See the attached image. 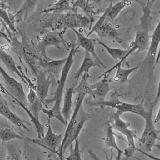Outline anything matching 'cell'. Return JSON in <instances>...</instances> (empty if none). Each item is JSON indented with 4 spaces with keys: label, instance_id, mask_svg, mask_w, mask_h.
Masks as SVG:
<instances>
[{
    "label": "cell",
    "instance_id": "obj_1",
    "mask_svg": "<svg viewBox=\"0 0 160 160\" xmlns=\"http://www.w3.org/2000/svg\"><path fill=\"white\" fill-rule=\"evenodd\" d=\"M92 21L86 14L68 12L60 14L46 13L41 19L42 32L68 29L87 28L91 30Z\"/></svg>",
    "mask_w": 160,
    "mask_h": 160
},
{
    "label": "cell",
    "instance_id": "obj_2",
    "mask_svg": "<svg viewBox=\"0 0 160 160\" xmlns=\"http://www.w3.org/2000/svg\"><path fill=\"white\" fill-rule=\"evenodd\" d=\"M78 48L79 46H77L75 42H72V44H71L69 53L68 56V59L61 71L60 78L58 83L57 88L53 94L54 96L52 98L46 99L44 101V105H45L46 107L49 104L54 102V105L51 108V109H42L44 113H45L49 119L56 118L66 126H67V123L65 121L63 116L62 115L61 104L62 102V96L64 92V86L66 82V79L68 74L70 71V69L74 62V56L76 52L78 51Z\"/></svg>",
    "mask_w": 160,
    "mask_h": 160
},
{
    "label": "cell",
    "instance_id": "obj_3",
    "mask_svg": "<svg viewBox=\"0 0 160 160\" xmlns=\"http://www.w3.org/2000/svg\"><path fill=\"white\" fill-rule=\"evenodd\" d=\"M153 4L152 0H149L146 5L142 6V15L140 18V22L134 27L135 39L131 43L130 49H128V52L124 58L122 62L134 53L136 54L143 51H148L151 38L149 32L152 29L151 8Z\"/></svg>",
    "mask_w": 160,
    "mask_h": 160
},
{
    "label": "cell",
    "instance_id": "obj_4",
    "mask_svg": "<svg viewBox=\"0 0 160 160\" xmlns=\"http://www.w3.org/2000/svg\"><path fill=\"white\" fill-rule=\"evenodd\" d=\"M121 95H119L116 91H114L111 92L110 99L109 100L98 101L94 99L92 97L89 96L86 98H85L84 101L85 104L90 106H97L101 108H104L105 107L115 108L116 111L119 112L121 114L124 112H131L139 115L142 118L145 116L147 109L141 103L134 104L123 102L119 99V97Z\"/></svg>",
    "mask_w": 160,
    "mask_h": 160
},
{
    "label": "cell",
    "instance_id": "obj_5",
    "mask_svg": "<svg viewBox=\"0 0 160 160\" xmlns=\"http://www.w3.org/2000/svg\"><path fill=\"white\" fill-rule=\"evenodd\" d=\"M66 31V29L60 31H47L40 36L36 44V49L40 54L41 59H49L47 56L46 50L50 46H54L57 49H60L61 44H62L67 49L69 48L68 43L64 38Z\"/></svg>",
    "mask_w": 160,
    "mask_h": 160
},
{
    "label": "cell",
    "instance_id": "obj_6",
    "mask_svg": "<svg viewBox=\"0 0 160 160\" xmlns=\"http://www.w3.org/2000/svg\"><path fill=\"white\" fill-rule=\"evenodd\" d=\"M154 106L151 104L150 107L146 111L145 116L143 117L145 121L144 129L139 139V141L144 145V148L149 152L151 149L154 147L156 141L160 139L159 134L160 130L156 129L154 126V122L152 120V110Z\"/></svg>",
    "mask_w": 160,
    "mask_h": 160
},
{
    "label": "cell",
    "instance_id": "obj_7",
    "mask_svg": "<svg viewBox=\"0 0 160 160\" xmlns=\"http://www.w3.org/2000/svg\"><path fill=\"white\" fill-rule=\"evenodd\" d=\"M29 68L36 79L35 91L38 96L44 104V101L48 96L49 87L54 81V76L42 68L34 64H31Z\"/></svg>",
    "mask_w": 160,
    "mask_h": 160
},
{
    "label": "cell",
    "instance_id": "obj_8",
    "mask_svg": "<svg viewBox=\"0 0 160 160\" xmlns=\"http://www.w3.org/2000/svg\"><path fill=\"white\" fill-rule=\"evenodd\" d=\"M121 114L117 111H116L112 114V122L111 124V126L114 130L118 131V132H121L122 134L126 136L128 144V150H127L125 155L128 158L130 156V151H132V152L133 153V152L137 149L135 146L134 140L136 135L134 131L129 129L130 123L122 120L121 118Z\"/></svg>",
    "mask_w": 160,
    "mask_h": 160
},
{
    "label": "cell",
    "instance_id": "obj_9",
    "mask_svg": "<svg viewBox=\"0 0 160 160\" xmlns=\"http://www.w3.org/2000/svg\"><path fill=\"white\" fill-rule=\"evenodd\" d=\"M0 74L2 76L7 93L12 98H16L23 104L26 101V95L21 82L11 76L0 65Z\"/></svg>",
    "mask_w": 160,
    "mask_h": 160
},
{
    "label": "cell",
    "instance_id": "obj_10",
    "mask_svg": "<svg viewBox=\"0 0 160 160\" xmlns=\"http://www.w3.org/2000/svg\"><path fill=\"white\" fill-rule=\"evenodd\" d=\"M90 118H91V114L86 112L83 107L81 106L73 122V124L71 128L68 136L63 146V149H62L63 155L66 150L69 148V146L71 144H72V142L75 141L76 139H78V137L80 132L81 131L82 129L83 128L85 122Z\"/></svg>",
    "mask_w": 160,
    "mask_h": 160
},
{
    "label": "cell",
    "instance_id": "obj_11",
    "mask_svg": "<svg viewBox=\"0 0 160 160\" xmlns=\"http://www.w3.org/2000/svg\"><path fill=\"white\" fill-rule=\"evenodd\" d=\"M47 125V132L44 136L41 138H37L34 139H31L33 142L42 146L53 152H56L58 148H59L62 138L64 136V133H61L59 134H55L51 128L50 119L49 118Z\"/></svg>",
    "mask_w": 160,
    "mask_h": 160
},
{
    "label": "cell",
    "instance_id": "obj_12",
    "mask_svg": "<svg viewBox=\"0 0 160 160\" xmlns=\"http://www.w3.org/2000/svg\"><path fill=\"white\" fill-rule=\"evenodd\" d=\"M68 59V56L60 59H40L37 61L32 62L31 64H34L39 67L42 68L48 71V72L59 76L61 75L62 68Z\"/></svg>",
    "mask_w": 160,
    "mask_h": 160
},
{
    "label": "cell",
    "instance_id": "obj_13",
    "mask_svg": "<svg viewBox=\"0 0 160 160\" xmlns=\"http://www.w3.org/2000/svg\"><path fill=\"white\" fill-rule=\"evenodd\" d=\"M159 44H160V19L156 28L153 31V32L151 38L149 48L148 51L147 56L144 59V62L148 63L150 66H152L154 69L155 67L153 63L154 62V59L156 56V52Z\"/></svg>",
    "mask_w": 160,
    "mask_h": 160
},
{
    "label": "cell",
    "instance_id": "obj_14",
    "mask_svg": "<svg viewBox=\"0 0 160 160\" xmlns=\"http://www.w3.org/2000/svg\"><path fill=\"white\" fill-rule=\"evenodd\" d=\"M113 24L106 21L95 32L100 38L109 39L118 44H122L123 40L118 31L114 28Z\"/></svg>",
    "mask_w": 160,
    "mask_h": 160
},
{
    "label": "cell",
    "instance_id": "obj_15",
    "mask_svg": "<svg viewBox=\"0 0 160 160\" xmlns=\"http://www.w3.org/2000/svg\"><path fill=\"white\" fill-rule=\"evenodd\" d=\"M72 30L73 31L77 38L76 42H75L76 45L77 46L81 47L84 49V51L89 52L98 61L102 62L95 51V46L97 43L96 39H89L87 36H84L76 29H72Z\"/></svg>",
    "mask_w": 160,
    "mask_h": 160
},
{
    "label": "cell",
    "instance_id": "obj_16",
    "mask_svg": "<svg viewBox=\"0 0 160 160\" xmlns=\"http://www.w3.org/2000/svg\"><path fill=\"white\" fill-rule=\"evenodd\" d=\"M110 81L108 80L106 78L104 77V79L91 84V96L94 99L98 101H103L111 89V87L109 84Z\"/></svg>",
    "mask_w": 160,
    "mask_h": 160
},
{
    "label": "cell",
    "instance_id": "obj_17",
    "mask_svg": "<svg viewBox=\"0 0 160 160\" xmlns=\"http://www.w3.org/2000/svg\"><path fill=\"white\" fill-rule=\"evenodd\" d=\"M98 66L99 68H106V66L103 63V62H100L94 58L89 52L84 51V57L82 62L76 72L74 75V78L76 81L79 79L80 76H81L85 72H89V70L92 68Z\"/></svg>",
    "mask_w": 160,
    "mask_h": 160
},
{
    "label": "cell",
    "instance_id": "obj_18",
    "mask_svg": "<svg viewBox=\"0 0 160 160\" xmlns=\"http://www.w3.org/2000/svg\"><path fill=\"white\" fill-rule=\"evenodd\" d=\"M97 43L101 46H102L106 51L107 52L109 53V54L114 59V60H119V61L116 64L114 65L112 68H111L110 69L108 70L107 71L104 72L102 76H104L105 78H106V76H108V74L114 69L116 68V67H118V66H121L122 62V60L124 59V58L126 56V55L127 54L128 52V49H121L119 48H111L109 46H108L107 44H106L104 42H103L102 41H101L99 39H96Z\"/></svg>",
    "mask_w": 160,
    "mask_h": 160
},
{
    "label": "cell",
    "instance_id": "obj_19",
    "mask_svg": "<svg viewBox=\"0 0 160 160\" xmlns=\"http://www.w3.org/2000/svg\"><path fill=\"white\" fill-rule=\"evenodd\" d=\"M75 87H76V84H73L72 86L66 88L64 90L63 106L61 109V113L67 124H68V121H69L72 113V95L74 93V91Z\"/></svg>",
    "mask_w": 160,
    "mask_h": 160
},
{
    "label": "cell",
    "instance_id": "obj_20",
    "mask_svg": "<svg viewBox=\"0 0 160 160\" xmlns=\"http://www.w3.org/2000/svg\"><path fill=\"white\" fill-rule=\"evenodd\" d=\"M68 12H76V9L71 6L70 0H58L49 8L45 9L42 12L60 14Z\"/></svg>",
    "mask_w": 160,
    "mask_h": 160
},
{
    "label": "cell",
    "instance_id": "obj_21",
    "mask_svg": "<svg viewBox=\"0 0 160 160\" xmlns=\"http://www.w3.org/2000/svg\"><path fill=\"white\" fill-rule=\"evenodd\" d=\"M0 60L2 62V63L5 65L6 68L9 70V72L11 73L16 74L19 78L26 84H28L27 81L22 76V72L21 71V69H19L17 67L13 58L9 55L8 52L4 51L2 48L0 47Z\"/></svg>",
    "mask_w": 160,
    "mask_h": 160
},
{
    "label": "cell",
    "instance_id": "obj_22",
    "mask_svg": "<svg viewBox=\"0 0 160 160\" xmlns=\"http://www.w3.org/2000/svg\"><path fill=\"white\" fill-rule=\"evenodd\" d=\"M28 87L29 90L28 94L26 96V98L30 103L29 109L37 118H39V114L40 111H42V109H44V104L38 96L35 89L31 86Z\"/></svg>",
    "mask_w": 160,
    "mask_h": 160
},
{
    "label": "cell",
    "instance_id": "obj_23",
    "mask_svg": "<svg viewBox=\"0 0 160 160\" xmlns=\"http://www.w3.org/2000/svg\"><path fill=\"white\" fill-rule=\"evenodd\" d=\"M16 102H17V104L22 108V109L27 113V114L28 115L31 121L32 122V124H34V128L36 129V132H37V134H38V138L39 139H41L44 136V125H42L39 120V118H37L32 113V112L31 111V110L28 108L26 105L23 103H22L21 102H20L19 101H18V99L16 98H13Z\"/></svg>",
    "mask_w": 160,
    "mask_h": 160
},
{
    "label": "cell",
    "instance_id": "obj_24",
    "mask_svg": "<svg viewBox=\"0 0 160 160\" xmlns=\"http://www.w3.org/2000/svg\"><path fill=\"white\" fill-rule=\"evenodd\" d=\"M131 4V0H121L115 4L111 6V9L107 15L106 21L114 24L115 19L119 15V14L127 6Z\"/></svg>",
    "mask_w": 160,
    "mask_h": 160
},
{
    "label": "cell",
    "instance_id": "obj_25",
    "mask_svg": "<svg viewBox=\"0 0 160 160\" xmlns=\"http://www.w3.org/2000/svg\"><path fill=\"white\" fill-rule=\"evenodd\" d=\"M104 143L107 147L116 150L118 152V154L121 155V154L122 153V151L119 148V147L117 144L114 132V129L111 124H108V126L106 128V134L104 137Z\"/></svg>",
    "mask_w": 160,
    "mask_h": 160
},
{
    "label": "cell",
    "instance_id": "obj_26",
    "mask_svg": "<svg viewBox=\"0 0 160 160\" xmlns=\"http://www.w3.org/2000/svg\"><path fill=\"white\" fill-rule=\"evenodd\" d=\"M140 63L137 64L136 66L129 68V69H124L121 67V66H118L116 67V72L115 76L113 78V80L116 82H120L121 83H125L128 81L129 76L135 70H137L140 66Z\"/></svg>",
    "mask_w": 160,
    "mask_h": 160
},
{
    "label": "cell",
    "instance_id": "obj_27",
    "mask_svg": "<svg viewBox=\"0 0 160 160\" xmlns=\"http://www.w3.org/2000/svg\"><path fill=\"white\" fill-rule=\"evenodd\" d=\"M14 139L24 140V137L18 134L12 128L9 127H4L0 129V139L2 142H8Z\"/></svg>",
    "mask_w": 160,
    "mask_h": 160
},
{
    "label": "cell",
    "instance_id": "obj_28",
    "mask_svg": "<svg viewBox=\"0 0 160 160\" xmlns=\"http://www.w3.org/2000/svg\"><path fill=\"white\" fill-rule=\"evenodd\" d=\"M72 7L76 9H77L78 8H81L83 10L85 14L89 16L93 21L92 16L94 12L89 6V0H76L72 4Z\"/></svg>",
    "mask_w": 160,
    "mask_h": 160
},
{
    "label": "cell",
    "instance_id": "obj_29",
    "mask_svg": "<svg viewBox=\"0 0 160 160\" xmlns=\"http://www.w3.org/2000/svg\"><path fill=\"white\" fill-rule=\"evenodd\" d=\"M68 148L69 149V154L66 158V160H82L78 139L75 140L74 147H72V144H71Z\"/></svg>",
    "mask_w": 160,
    "mask_h": 160
},
{
    "label": "cell",
    "instance_id": "obj_30",
    "mask_svg": "<svg viewBox=\"0 0 160 160\" xmlns=\"http://www.w3.org/2000/svg\"><path fill=\"white\" fill-rule=\"evenodd\" d=\"M112 4V1L111 2L110 4L109 5V6L105 9V11L104 12V13L102 14V15L99 18V19L98 20V21L94 24V25L92 26V28L91 29V30L89 31V32H88V35H87V37L88 38L92 33L93 32H95L106 21V18H107V15L111 9V7Z\"/></svg>",
    "mask_w": 160,
    "mask_h": 160
},
{
    "label": "cell",
    "instance_id": "obj_31",
    "mask_svg": "<svg viewBox=\"0 0 160 160\" xmlns=\"http://www.w3.org/2000/svg\"><path fill=\"white\" fill-rule=\"evenodd\" d=\"M8 149L9 160H22L21 153L17 148L11 145Z\"/></svg>",
    "mask_w": 160,
    "mask_h": 160
},
{
    "label": "cell",
    "instance_id": "obj_32",
    "mask_svg": "<svg viewBox=\"0 0 160 160\" xmlns=\"http://www.w3.org/2000/svg\"><path fill=\"white\" fill-rule=\"evenodd\" d=\"M37 0H25L24 2L23 3L21 8L19 9V10L16 13L14 16H17L21 12L26 11V13H28V12L33 8L34 6L35 5Z\"/></svg>",
    "mask_w": 160,
    "mask_h": 160
},
{
    "label": "cell",
    "instance_id": "obj_33",
    "mask_svg": "<svg viewBox=\"0 0 160 160\" xmlns=\"http://www.w3.org/2000/svg\"><path fill=\"white\" fill-rule=\"evenodd\" d=\"M159 64V67H160V48H159V51L158 52V54L157 55V58L155 59V63H154V67H156V65ZM160 100V76H159V83H158V89H157V93H156V96L155 97V99L154 100V101H152L151 104L152 105H153L154 106H155L157 103L158 102V101Z\"/></svg>",
    "mask_w": 160,
    "mask_h": 160
},
{
    "label": "cell",
    "instance_id": "obj_34",
    "mask_svg": "<svg viewBox=\"0 0 160 160\" xmlns=\"http://www.w3.org/2000/svg\"><path fill=\"white\" fill-rule=\"evenodd\" d=\"M154 147H156L157 148H158V149L160 150V145H159V144H155V145H154ZM136 150L138 151L139 152H140L141 153H142V154L148 157L149 158L151 159L152 160H160V158H158V157L154 156H153V155H151V154H149V153L147 152H145V151H142V150L139 149H136Z\"/></svg>",
    "mask_w": 160,
    "mask_h": 160
},
{
    "label": "cell",
    "instance_id": "obj_35",
    "mask_svg": "<svg viewBox=\"0 0 160 160\" xmlns=\"http://www.w3.org/2000/svg\"><path fill=\"white\" fill-rule=\"evenodd\" d=\"M154 124L160 121V106H159V109L158 111V112H157V114L154 118V120L153 121Z\"/></svg>",
    "mask_w": 160,
    "mask_h": 160
},
{
    "label": "cell",
    "instance_id": "obj_36",
    "mask_svg": "<svg viewBox=\"0 0 160 160\" xmlns=\"http://www.w3.org/2000/svg\"><path fill=\"white\" fill-rule=\"evenodd\" d=\"M121 155L118 154V156H116V158L115 159H113V153H112V150L111 149V157L109 158L107 157V160H121Z\"/></svg>",
    "mask_w": 160,
    "mask_h": 160
},
{
    "label": "cell",
    "instance_id": "obj_37",
    "mask_svg": "<svg viewBox=\"0 0 160 160\" xmlns=\"http://www.w3.org/2000/svg\"><path fill=\"white\" fill-rule=\"evenodd\" d=\"M6 92L7 93V91H6V89L5 88H4V87L2 86H1V84H0V96H2L1 95V92Z\"/></svg>",
    "mask_w": 160,
    "mask_h": 160
},
{
    "label": "cell",
    "instance_id": "obj_38",
    "mask_svg": "<svg viewBox=\"0 0 160 160\" xmlns=\"http://www.w3.org/2000/svg\"><path fill=\"white\" fill-rule=\"evenodd\" d=\"M46 1H47L49 3L52 4H54L55 2H56L58 0H46Z\"/></svg>",
    "mask_w": 160,
    "mask_h": 160
},
{
    "label": "cell",
    "instance_id": "obj_39",
    "mask_svg": "<svg viewBox=\"0 0 160 160\" xmlns=\"http://www.w3.org/2000/svg\"><path fill=\"white\" fill-rule=\"evenodd\" d=\"M158 1V0H152V1H153L154 2H156V1Z\"/></svg>",
    "mask_w": 160,
    "mask_h": 160
},
{
    "label": "cell",
    "instance_id": "obj_40",
    "mask_svg": "<svg viewBox=\"0 0 160 160\" xmlns=\"http://www.w3.org/2000/svg\"><path fill=\"white\" fill-rule=\"evenodd\" d=\"M36 160H42V159H37Z\"/></svg>",
    "mask_w": 160,
    "mask_h": 160
},
{
    "label": "cell",
    "instance_id": "obj_41",
    "mask_svg": "<svg viewBox=\"0 0 160 160\" xmlns=\"http://www.w3.org/2000/svg\"><path fill=\"white\" fill-rule=\"evenodd\" d=\"M0 145H1V143H0Z\"/></svg>",
    "mask_w": 160,
    "mask_h": 160
}]
</instances>
